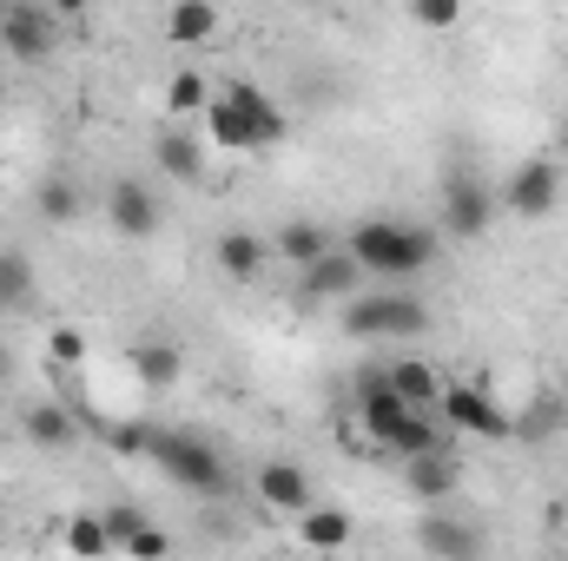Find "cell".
Masks as SVG:
<instances>
[{
  "label": "cell",
  "mask_w": 568,
  "mask_h": 561,
  "mask_svg": "<svg viewBox=\"0 0 568 561\" xmlns=\"http://www.w3.org/2000/svg\"><path fill=\"white\" fill-rule=\"evenodd\" d=\"M47 357H53L60 370H80V364H87V337H80L73 324H60V330H47Z\"/></svg>",
  "instance_id": "f546056e"
},
{
  "label": "cell",
  "mask_w": 568,
  "mask_h": 561,
  "mask_svg": "<svg viewBox=\"0 0 568 561\" xmlns=\"http://www.w3.org/2000/svg\"><path fill=\"white\" fill-rule=\"evenodd\" d=\"M152 159H159V172H165V178H179V185L205 178V140H192L185 126H165V133L152 140Z\"/></svg>",
  "instance_id": "2e32d148"
},
{
  "label": "cell",
  "mask_w": 568,
  "mask_h": 561,
  "mask_svg": "<svg viewBox=\"0 0 568 561\" xmlns=\"http://www.w3.org/2000/svg\"><path fill=\"white\" fill-rule=\"evenodd\" d=\"M60 47V13L40 0H7V13H0V53L7 60H20V67H40L47 53Z\"/></svg>",
  "instance_id": "5b68a950"
},
{
  "label": "cell",
  "mask_w": 568,
  "mask_h": 561,
  "mask_svg": "<svg viewBox=\"0 0 568 561\" xmlns=\"http://www.w3.org/2000/svg\"><path fill=\"white\" fill-rule=\"evenodd\" d=\"M516 218H549L556 205H562V165L549 159V152H536V159H523L509 178H503V192H496Z\"/></svg>",
  "instance_id": "8992f818"
},
{
  "label": "cell",
  "mask_w": 568,
  "mask_h": 561,
  "mask_svg": "<svg viewBox=\"0 0 568 561\" xmlns=\"http://www.w3.org/2000/svg\"><path fill=\"white\" fill-rule=\"evenodd\" d=\"M331 245H337V238H331V232H324L317 218H291L278 238H272V252H278L284 265H311V258H324Z\"/></svg>",
  "instance_id": "7402d4cb"
},
{
  "label": "cell",
  "mask_w": 568,
  "mask_h": 561,
  "mask_svg": "<svg viewBox=\"0 0 568 561\" xmlns=\"http://www.w3.org/2000/svg\"><path fill=\"white\" fill-rule=\"evenodd\" d=\"M33 205H40L47 225H73V218H80V178H73V172H47V178L33 185Z\"/></svg>",
  "instance_id": "603a6c76"
},
{
  "label": "cell",
  "mask_w": 568,
  "mask_h": 561,
  "mask_svg": "<svg viewBox=\"0 0 568 561\" xmlns=\"http://www.w3.org/2000/svg\"><path fill=\"white\" fill-rule=\"evenodd\" d=\"M556 522H562V529H568V502H556Z\"/></svg>",
  "instance_id": "d590c367"
},
{
  "label": "cell",
  "mask_w": 568,
  "mask_h": 561,
  "mask_svg": "<svg viewBox=\"0 0 568 561\" xmlns=\"http://www.w3.org/2000/svg\"><path fill=\"white\" fill-rule=\"evenodd\" d=\"M443 422L449 429H463V436H489V442H503V436H516V417L483 390V384H443Z\"/></svg>",
  "instance_id": "52a82bcc"
},
{
  "label": "cell",
  "mask_w": 568,
  "mask_h": 561,
  "mask_svg": "<svg viewBox=\"0 0 568 561\" xmlns=\"http://www.w3.org/2000/svg\"><path fill=\"white\" fill-rule=\"evenodd\" d=\"M7 377H13V357H7V350H0V384H7Z\"/></svg>",
  "instance_id": "e575fe53"
},
{
  "label": "cell",
  "mask_w": 568,
  "mask_h": 561,
  "mask_svg": "<svg viewBox=\"0 0 568 561\" xmlns=\"http://www.w3.org/2000/svg\"><path fill=\"white\" fill-rule=\"evenodd\" d=\"M417 549H429V555H443V561H476L483 555V529L463 522V516H449V509L436 502L424 522H417Z\"/></svg>",
  "instance_id": "30bf717a"
},
{
  "label": "cell",
  "mask_w": 568,
  "mask_h": 561,
  "mask_svg": "<svg viewBox=\"0 0 568 561\" xmlns=\"http://www.w3.org/2000/svg\"><path fill=\"white\" fill-rule=\"evenodd\" d=\"M364 284V265L344 252V245H331L324 258H311V265H297V304L311 310V304H331V297H351Z\"/></svg>",
  "instance_id": "ba28073f"
},
{
  "label": "cell",
  "mask_w": 568,
  "mask_h": 561,
  "mask_svg": "<svg viewBox=\"0 0 568 561\" xmlns=\"http://www.w3.org/2000/svg\"><path fill=\"white\" fill-rule=\"evenodd\" d=\"M152 462L192 489V496H225L232 489V462L219 456V442H205L199 429H152Z\"/></svg>",
  "instance_id": "3957f363"
},
{
  "label": "cell",
  "mask_w": 568,
  "mask_h": 561,
  "mask_svg": "<svg viewBox=\"0 0 568 561\" xmlns=\"http://www.w3.org/2000/svg\"><path fill=\"white\" fill-rule=\"evenodd\" d=\"M496 185L483 178V172H469V165H449L443 172V238H483L489 232V218H496Z\"/></svg>",
  "instance_id": "277c9868"
},
{
  "label": "cell",
  "mask_w": 568,
  "mask_h": 561,
  "mask_svg": "<svg viewBox=\"0 0 568 561\" xmlns=\"http://www.w3.org/2000/svg\"><path fill=\"white\" fill-rule=\"evenodd\" d=\"M344 330L357 337V344H410V337H424L429 330V304L424 297H410V290H351V304H344Z\"/></svg>",
  "instance_id": "7a4b0ae2"
},
{
  "label": "cell",
  "mask_w": 568,
  "mask_h": 561,
  "mask_svg": "<svg viewBox=\"0 0 568 561\" xmlns=\"http://www.w3.org/2000/svg\"><path fill=\"white\" fill-rule=\"evenodd\" d=\"M252 489H258V502H265V509H278V516H304V509H311V476H304L297 462H284V456L258 462Z\"/></svg>",
  "instance_id": "8fae6325"
},
{
  "label": "cell",
  "mask_w": 568,
  "mask_h": 561,
  "mask_svg": "<svg viewBox=\"0 0 568 561\" xmlns=\"http://www.w3.org/2000/svg\"><path fill=\"white\" fill-rule=\"evenodd\" d=\"M410 20H417L424 33H456V20H463V0H410Z\"/></svg>",
  "instance_id": "83f0119b"
},
{
  "label": "cell",
  "mask_w": 568,
  "mask_h": 561,
  "mask_svg": "<svg viewBox=\"0 0 568 561\" xmlns=\"http://www.w3.org/2000/svg\"><path fill=\"white\" fill-rule=\"evenodd\" d=\"M20 429H27L33 449H73V442H80V422H73L67 404H27Z\"/></svg>",
  "instance_id": "e0dca14e"
},
{
  "label": "cell",
  "mask_w": 568,
  "mask_h": 561,
  "mask_svg": "<svg viewBox=\"0 0 568 561\" xmlns=\"http://www.w3.org/2000/svg\"><path fill=\"white\" fill-rule=\"evenodd\" d=\"M120 549H126V555H165V549H172V536H165V529H145V522H140Z\"/></svg>",
  "instance_id": "1f68e13d"
},
{
  "label": "cell",
  "mask_w": 568,
  "mask_h": 561,
  "mask_svg": "<svg viewBox=\"0 0 568 561\" xmlns=\"http://www.w3.org/2000/svg\"><path fill=\"white\" fill-rule=\"evenodd\" d=\"M113 449L120 456H152V429L145 422H113Z\"/></svg>",
  "instance_id": "4dcf8cb0"
},
{
  "label": "cell",
  "mask_w": 568,
  "mask_h": 561,
  "mask_svg": "<svg viewBox=\"0 0 568 561\" xmlns=\"http://www.w3.org/2000/svg\"><path fill=\"white\" fill-rule=\"evenodd\" d=\"M47 7H53V13H60V20H80V13H87V7H93V0H47Z\"/></svg>",
  "instance_id": "836d02e7"
},
{
  "label": "cell",
  "mask_w": 568,
  "mask_h": 561,
  "mask_svg": "<svg viewBox=\"0 0 568 561\" xmlns=\"http://www.w3.org/2000/svg\"><path fill=\"white\" fill-rule=\"evenodd\" d=\"M67 549H73V555H106V549H113L106 516H73V522H67Z\"/></svg>",
  "instance_id": "4316f807"
},
{
  "label": "cell",
  "mask_w": 568,
  "mask_h": 561,
  "mask_svg": "<svg viewBox=\"0 0 568 561\" xmlns=\"http://www.w3.org/2000/svg\"><path fill=\"white\" fill-rule=\"evenodd\" d=\"M311 7H317V0H311Z\"/></svg>",
  "instance_id": "8d00e7d4"
},
{
  "label": "cell",
  "mask_w": 568,
  "mask_h": 561,
  "mask_svg": "<svg viewBox=\"0 0 568 561\" xmlns=\"http://www.w3.org/2000/svg\"><path fill=\"white\" fill-rule=\"evenodd\" d=\"M443 232L436 225H410V218H364L344 252L364 265V278H417L424 265H436Z\"/></svg>",
  "instance_id": "6da1fadb"
},
{
  "label": "cell",
  "mask_w": 568,
  "mask_h": 561,
  "mask_svg": "<svg viewBox=\"0 0 568 561\" xmlns=\"http://www.w3.org/2000/svg\"><path fill=\"white\" fill-rule=\"evenodd\" d=\"M133 370H140L145 390H172L185 377V344L179 337H140L133 344Z\"/></svg>",
  "instance_id": "5bb4252c"
},
{
  "label": "cell",
  "mask_w": 568,
  "mask_h": 561,
  "mask_svg": "<svg viewBox=\"0 0 568 561\" xmlns=\"http://www.w3.org/2000/svg\"><path fill=\"white\" fill-rule=\"evenodd\" d=\"M165 106H172L179 120H185V113H205V106H212V80L192 73V67H179V73L165 80Z\"/></svg>",
  "instance_id": "484cf974"
},
{
  "label": "cell",
  "mask_w": 568,
  "mask_h": 561,
  "mask_svg": "<svg viewBox=\"0 0 568 561\" xmlns=\"http://www.w3.org/2000/svg\"><path fill=\"white\" fill-rule=\"evenodd\" d=\"M33 258L20 245H0V310H27L33 304Z\"/></svg>",
  "instance_id": "cb8c5ba5"
},
{
  "label": "cell",
  "mask_w": 568,
  "mask_h": 561,
  "mask_svg": "<svg viewBox=\"0 0 568 561\" xmlns=\"http://www.w3.org/2000/svg\"><path fill=\"white\" fill-rule=\"evenodd\" d=\"M404 489H410L417 502H449V496L463 489V462L449 456V442H436L424 456H404Z\"/></svg>",
  "instance_id": "9c48e42d"
},
{
  "label": "cell",
  "mask_w": 568,
  "mask_h": 561,
  "mask_svg": "<svg viewBox=\"0 0 568 561\" xmlns=\"http://www.w3.org/2000/svg\"><path fill=\"white\" fill-rule=\"evenodd\" d=\"M436 442H443V429H436V422H429L424 410H404V417L384 429L377 456H397V462H404V456H424V449H436Z\"/></svg>",
  "instance_id": "ffe728a7"
},
{
  "label": "cell",
  "mask_w": 568,
  "mask_h": 561,
  "mask_svg": "<svg viewBox=\"0 0 568 561\" xmlns=\"http://www.w3.org/2000/svg\"><path fill=\"white\" fill-rule=\"evenodd\" d=\"M219 93H225V100H232V106H239V113H245V120L258 126V140H265V145H278L284 133H291L284 106H272V100H265V86H258V80H225Z\"/></svg>",
  "instance_id": "9a60e30c"
},
{
  "label": "cell",
  "mask_w": 568,
  "mask_h": 561,
  "mask_svg": "<svg viewBox=\"0 0 568 561\" xmlns=\"http://www.w3.org/2000/svg\"><path fill=\"white\" fill-rule=\"evenodd\" d=\"M219 33V7L212 0H172L165 7V40L172 47H205Z\"/></svg>",
  "instance_id": "ac0fdd59"
},
{
  "label": "cell",
  "mask_w": 568,
  "mask_h": 561,
  "mask_svg": "<svg viewBox=\"0 0 568 561\" xmlns=\"http://www.w3.org/2000/svg\"><path fill=\"white\" fill-rule=\"evenodd\" d=\"M384 377H390V390H397L404 404H417V410L443 397V377L429 370L424 357H390V364H384Z\"/></svg>",
  "instance_id": "44dd1931"
},
{
  "label": "cell",
  "mask_w": 568,
  "mask_h": 561,
  "mask_svg": "<svg viewBox=\"0 0 568 561\" xmlns=\"http://www.w3.org/2000/svg\"><path fill=\"white\" fill-rule=\"evenodd\" d=\"M212 258H219V272H225L232 284H252L265 265H272V238H258V232H219Z\"/></svg>",
  "instance_id": "4fadbf2b"
},
{
  "label": "cell",
  "mask_w": 568,
  "mask_h": 561,
  "mask_svg": "<svg viewBox=\"0 0 568 561\" xmlns=\"http://www.w3.org/2000/svg\"><path fill=\"white\" fill-rule=\"evenodd\" d=\"M106 529H113V549H120V542L140 529V509H126V502H120V509H106Z\"/></svg>",
  "instance_id": "d6a6232c"
},
{
  "label": "cell",
  "mask_w": 568,
  "mask_h": 561,
  "mask_svg": "<svg viewBox=\"0 0 568 561\" xmlns=\"http://www.w3.org/2000/svg\"><path fill=\"white\" fill-rule=\"evenodd\" d=\"M106 218H113V232H120V238H133V245H140V238L159 232V198L145 192L140 178H120V185L106 192Z\"/></svg>",
  "instance_id": "7c38bea8"
},
{
  "label": "cell",
  "mask_w": 568,
  "mask_h": 561,
  "mask_svg": "<svg viewBox=\"0 0 568 561\" xmlns=\"http://www.w3.org/2000/svg\"><path fill=\"white\" fill-rule=\"evenodd\" d=\"M556 422H562V404H556V397H536V404L516 417V436H523V442H542Z\"/></svg>",
  "instance_id": "f1b7e54d"
},
{
  "label": "cell",
  "mask_w": 568,
  "mask_h": 561,
  "mask_svg": "<svg viewBox=\"0 0 568 561\" xmlns=\"http://www.w3.org/2000/svg\"><path fill=\"white\" fill-rule=\"evenodd\" d=\"M205 133L219 145H232V152H265V140H258V126L225 100V93H212V106H205Z\"/></svg>",
  "instance_id": "d6986e66"
},
{
  "label": "cell",
  "mask_w": 568,
  "mask_h": 561,
  "mask_svg": "<svg viewBox=\"0 0 568 561\" xmlns=\"http://www.w3.org/2000/svg\"><path fill=\"white\" fill-rule=\"evenodd\" d=\"M297 542L304 549H344L351 542V516L344 509H304L297 516Z\"/></svg>",
  "instance_id": "d4e9b609"
}]
</instances>
